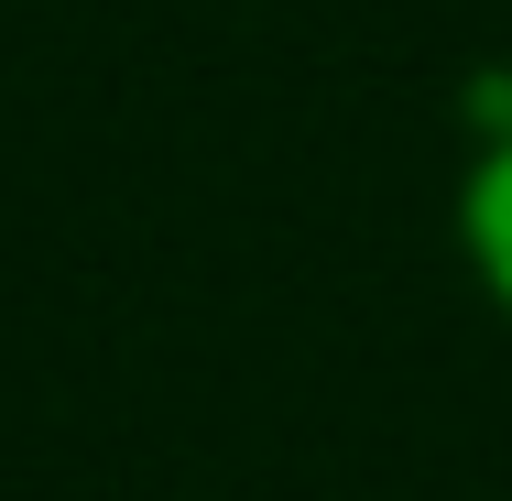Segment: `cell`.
I'll return each instance as SVG.
<instances>
[{"mask_svg": "<svg viewBox=\"0 0 512 501\" xmlns=\"http://www.w3.org/2000/svg\"><path fill=\"white\" fill-rule=\"evenodd\" d=\"M491 284H502V295H512V262H502V273H491Z\"/></svg>", "mask_w": 512, "mask_h": 501, "instance_id": "obj_2", "label": "cell"}, {"mask_svg": "<svg viewBox=\"0 0 512 501\" xmlns=\"http://www.w3.org/2000/svg\"><path fill=\"white\" fill-rule=\"evenodd\" d=\"M469 251H480L491 273L512 262V142L480 164V186H469Z\"/></svg>", "mask_w": 512, "mask_h": 501, "instance_id": "obj_1", "label": "cell"}]
</instances>
